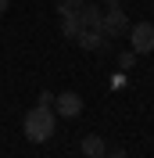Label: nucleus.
<instances>
[{"label":"nucleus","mask_w":154,"mask_h":158,"mask_svg":"<svg viewBox=\"0 0 154 158\" xmlns=\"http://www.w3.org/2000/svg\"><path fill=\"white\" fill-rule=\"evenodd\" d=\"M22 129H25V137H29L32 144H47V140L54 137V129H58V115H54V108H43V104H36V108L25 115Z\"/></svg>","instance_id":"nucleus-1"},{"label":"nucleus","mask_w":154,"mask_h":158,"mask_svg":"<svg viewBox=\"0 0 154 158\" xmlns=\"http://www.w3.org/2000/svg\"><path fill=\"white\" fill-rule=\"evenodd\" d=\"M129 50H136V54H151L154 50V25L151 22H136L129 29Z\"/></svg>","instance_id":"nucleus-2"},{"label":"nucleus","mask_w":154,"mask_h":158,"mask_svg":"<svg viewBox=\"0 0 154 158\" xmlns=\"http://www.w3.org/2000/svg\"><path fill=\"white\" fill-rule=\"evenodd\" d=\"M54 115L58 118H75L79 111H83V97H79L75 90H65V94H54Z\"/></svg>","instance_id":"nucleus-3"},{"label":"nucleus","mask_w":154,"mask_h":158,"mask_svg":"<svg viewBox=\"0 0 154 158\" xmlns=\"http://www.w3.org/2000/svg\"><path fill=\"white\" fill-rule=\"evenodd\" d=\"M100 29H104V36H122V32L129 29V18H125V7H118L115 0H111V4L104 7V25H100Z\"/></svg>","instance_id":"nucleus-4"},{"label":"nucleus","mask_w":154,"mask_h":158,"mask_svg":"<svg viewBox=\"0 0 154 158\" xmlns=\"http://www.w3.org/2000/svg\"><path fill=\"white\" fill-rule=\"evenodd\" d=\"M75 15H79V25H83V29H100V25H104V11L97 7V0H93V4L86 0ZM100 32H104V29H100Z\"/></svg>","instance_id":"nucleus-5"},{"label":"nucleus","mask_w":154,"mask_h":158,"mask_svg":"<svg viewBox=\"0 0 154 158\" xmlns=\"http://www.w3.org/2000/svg\"><path fill=\"white\" fill-rule=\"evenodd\" d=\"M58 15H61V36H65V40H75L79 32H83V25H79V15H75V11H68L65 4H58Z\"/></svg>","instance_id":"nucleus-6"},{"label":"nucleus","mask_w":154,"mask_h":158,"mask_svg":"<svg viewBox=\"0 0 154 158\" xmlns=\"http://www.w3.org/2000/svg\"><path fill=\"white\" fill-rule=\"evenodd\" d=\"M79 151H83L86 158H104V155H107V144H104V137L86 133V137H83V144H79Z\"/></svg>","instance_id":"nucleus-7"},{"label":"nucleus","mask_w":154,"mask_h":158,"mask_svg":"<svg viewBox=\"0 0 154 158\" xmlns=\"http://www.w3.org/2000/svg\"><path fill=\"white\" fill-rule=\"evenodd\" d=\"M104 32H100V29H83V32H79V36H75V43H79V47H83V50H100V47H104Z\"/></svg>","instance_id":"nucleus-8"},{"label":"nucleus","mask_w":154,"mask_h":158,"mask_svg":"<svg viewBox=\"0 0 154 158\" xmlns=\"http://www.w3.org/2000/svg\"><path fill=\"white\" fill-rule=\"evenodd\" d=\"M136 65V50H122L118 54V69H133Z\"/></svg>","instance_id":"nucleus-9"},{"label":"nucleus","mask_w":154,"mask_h":158,"mask_svg":"<svg viewBox=\"0 0 154 158\" xmlns=\"http://www.w3.org/2000/svg\"><path fill=\"white\" fill-rule=\"evenodd\" d=\"M36 104H43V108H50V104H54V94H50V90H43V94H39V101Z\"/></svg>","instance_id":"nucleus-10"},{"label":"nucleus","mask_w":154,"mask_h":158,"mask_svg":"<svg viewBox=\"0 0 154 158\" xmlns=\"http://www.w3.org/2000/svg\"><path fill=\"white\" fill-rule=\"evenodd\" d=\"M61 4H65L68 11H79V7H83V4H86V0H61Z\"/></svg>","instance_id":"nucleus-11"},{"label":"nucleus","mask_w":154,"mask_h":158,"mask_svg":"<svg viewBox=\"0 0 154 158\" xmlns=\"http://www.w3.org/2000/svg\"><path fill=\"white\" fill-rule=\"evenodd\" d=\"M104 158H129V155H125V148H115V151H107Z\"/></svg>","instance_id":"nucleus-12"},{"label":"nucleus","mask_w":154,"mask_h":158,"mask_svg":"<svg viewBox=\"0 0 154 158\" xmlns=\"http://www.w3.org/2000/svg\"><path fill=\"white\" fill-rule=\"evenodd\" d=\"M4 11H7V0H0V15H4Z\"/></svg>","instance_id":"nucleus-13"},{"label":"nucleus","mask_w":154,"mask_h":158,"mask_svg":"<svg viewBox=\"0 0 154 158\" xmlns=\"http://www.w3.org/2000/svg\"><path fill=\"white\" fill-rule=\"evenodd\" d=\"M100 4H111V0H100Z\"/></svg>","instance_id":"nucleus-14"}]
</instances>
